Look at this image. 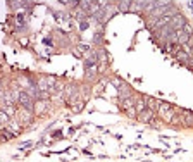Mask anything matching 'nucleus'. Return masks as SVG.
<instances>
[{
	"label": "nucleus",
	"mask_w": 193,
	"mask_h": 162,
	"mask_svg": "<svg viewBox=\"0 0 193 162\" xmlns=\"http://www.w3.org/2000/svg\"><path fill=\"white\" fill-rule=\"evenodd\" d=\"M33 98H35V97L31 95L30 92H19V103H21V105L24 107V109H28V111L35 107Z\"/></svg>",
	"instance_id": "f257e3e1"
},
{
	"label": "nucleus",
	"mask_w": 193,
	"mask_h": 162,
	"mask_svg": "<svg viewBox=\"0 0 193 162\" xmlns=\"http://www.w3.org/2000/svg\"><path fill=\"white\" fill-rule=\"evenodd\" d=\"M190 35L186 33V31H183V30H179V31H174V41L176 43H179V45H186L190 41Z\"/></svg>",
	"instance_id": "f03ea898"
},
{
	"label": "nucleus",
	"mask_w": 193,
	"mask_h": 162,
	"mask_svg": "<svg viewBox=\"0 0 193 162\" xmlns=\"http://www.w3.org/2000/svg\"><path fill=\"white\" fill-rule=\"evenodd\" d=\"M171 24H172V28H174L176 31H179V30H183L185 28V17L183 16H174V17L171 19Z\"/></svg>",
	"instance_id": "7ed1b4c3"
},
{
	"label": "nucleus",
	"mask_w": 193,
	"mask_h": 162,
	"mask_svg": "<svg viewBox=\"0 0 193 162\" xmlns=\"http://www.w3.org/2000/svg\"><path fill=\"white\" fill-rule=\"evenodd\" d=\"M47 107H48V102H45V100H36V102H35V112L40 116V114H43V112H47Z\"/></svg>",
	"instance_id": "20e7f679"
},
{
	"label": "nucleus",
	"mask_w": 193,
	"mask_h": 162,
	"mask_svg": "<svg viewBox=\"0 0 193 162\" xmlns=\"http://www.w3.org/2000/svg\"><path fill=\"white\" fill-rule=\"evenodd\" d=\"M134 109L138 111V114H141V112H145V111H147V102H145L143 98H140L136 103H134Z\"/></svg>",
	"instance_id": "39448f33"
},
{
	"label": "nucleus",
	"mask_w": 193,
	"mask_h": 162,
	"mask_svg": "<svg viewBox=\"0 0 193 162\" xmlns=\"http://www.w3.org/2000/svg\"><path fill=\"white\" fill-rule=\"evenodd\" d=\"M31 121V117H30V114H28V109H22L21 112H19V122H30Z\"/></svg>",
	"instance_id": "423d86ee"
},
{
	"label": "nucleus",
	"mask_w": 193,
	"mask_h": 162,
	"mask_svg": "<svg viewBox=\"0 0 193 162\" xmlns=\"http://www.w3.org/2000/svg\"><path fill=\"white\" fill-rule=\"evenodd\" d=\"M5 126H7L5 129H9V131H12V133H17L19 129H21V126L17 124V121H11L9 124H5Z\"/></svg>",
	"instance_id": "0eeeda50"
},
{
	"label": "nucleus",
	"mask_w": 193,
	"mask_h": 162,
	"mask_svg": "<svg viewBox=\"0 0 193 162\" xmlns=\"http://www.w3.org/2000/svg\"><path fill=\"white\" fill-rule=\"evenodd\" d=\"M145 102H147V107H148V111H155L157 109V105H159V102L157 100H153V98H145Z\"/></svg>",
	"instance_id": "6e6552de"
},
{
	"label": "nucleus",
	"mask_w": 193,
	"mask_h": 162,
	"mask_svg": "<svg viewBox=\"0 0 193 162\" xmlns=\"http://www.w3.org/2000/svg\"><path fill=\"white\" fill-rule=\"evenodd\" d=\"M152 117H153L152 111H145V112H141V114H140V119H141V121H145V122H148Z\"/></svg>",
	"instance_id": "1a4fd4ad"
},
{
	"label": "nucleus",
	"mask_w": 193,
	"mask_h": 162,
	"mask_svg": "<svg viewBox=\"0 0 193 162\" xmlns=\"http://www.w3.org/2000/svg\"><path fill=\"white\" fill-rule=\"evenodd\" d=\"M159 109H160V114H162V117H164L167 112L171 111V105H169V103H159Z\"/></svg>",
	"instance_id": "9d476101"
},
{
	"label": "nucleus",
	"mask_w": 193,
	"mask_h": 162,
	"mask_svg": "<svg viewBox=\"0 0 193 162\" xmlns=\"http://www.w3.org/2000/svg\"><path fill=\"white\" fill-rule=\"evenodd\" d=\"M119 92H121V98H123V100L129 98V88H128V86H121Z\"/></svg>",
	"instance_id": "9b49d317"
},
{
	"label": "nucleus",
	"mask_w": 193,
	"mask_h": 162,
	"mask_svg": "<svg viewBox=\"0 0 193 162\" xmlns=\"http://www.w3.org/2000/svg\"><path fill=\"white\" fill-rule=\"evenodd\" d=\"M183 114H185V121H186V124H193V114L191 112H188V111H185L183 112Z\"/></svg>",
	"instance_id": "f8f14e48"
},
{
	"label": "nucleus",
	"mask_w": 193,
	"mask_h": 162,
	"mask_svg": "<svg viewBox=\"0 0 193 162\" xmlns=\"http://www.w3.org/2000/svg\"><path fill=\"white\" fill-rule=\"evenodd\" d=\"M123 107H124V109H128V111H129V109H133V100H131V98L123 100Z\"/></svg>",
	"instance_id": "ddd939ff"
},
{
	"label": "nucleus",
	"mask_w": 193,
	"mask_h": 162,
	"mask_svg": "<svg viewBox=\"0 0 193 162\" xmlns=\"http://www.w3.org/2000/svg\"><path fill=\"white\" fill-rule=\"evenodd\" d=\"M0 117H2V122H4V124H9V122H11V121H9V114H7V112L2 111V112H0Z\"/></svg>",
	"instance_id": "4468645a"
},
{
	"label": "nucleus",
	"mask_w": 193,
	"mask_h": 162,
	"mask_svg": "<svg viewBox=\"0 0 193 162\" xmlns=\"http://www.w3.org/2000/svg\"><path fill=\"white\" fill-rule=\"evenodd\" d=\"M4 112H7V114H12V112H16V107L14 105H4V109H2Z\"/></svg>",
	"instance_id": "2eb2a0df"
},
{
	"label": "nucleus",
	"mask_w": 193,
	"mask_h": 162,
	"mask_svg": "<svg viewBox=\"0 0 193 162\" xmlns=\"http://www.w3.org/2000/svg\"><path fill=\"white\" fill-rule=\"evenodd\" d=\"M129 7H131V2H121V4H119V9H121V11H128Z\"/></svg>",
	"instance_id": "dca6fc26"
}]
</instances>
